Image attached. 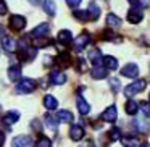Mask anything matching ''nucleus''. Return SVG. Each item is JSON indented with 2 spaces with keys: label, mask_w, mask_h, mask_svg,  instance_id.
<instances>
[{
  "label": "nucleus",
  "mask_w": 150,
  "mask_h": 147,
  "mask_svg": "<svg viewBox=\"0 0 150 147\" xmlns=\"http://www.w3.org/2000/svg\"><path fill=\"white\" fill-rule=\"evenodd\" d=\"M145 86H147V82L144 81V79H137V81L131 82L129 86L124 87V95H126V97H132V95L142 92L144 89H145Z\"/></svg>",
  "instance_id": "1"
},
{
  "label": "nucleus",
  "mask_w": 150,
  "mask_h": 147,
  "mask_svg": "<svg viewBox=\"0 0 150 147\" xmlns=\"http://www.w3.org/2000/svg\"><path fill=\"white\" fill-rule=\"evenodd\" d=\"M36 87H37V82L31 78H26L16 86V92L18 94H31V92L36 91Z\"/></svg>",
  "instance_id": "2"
},
{
  "label": "nucleus",
  "mask_w": 150,
  "mask_h": 147,
  "mask_svg": "<svg viewBox=\"0 0 150 147\" xmlns=\"http://www.w3.org/2000/svg\"><path fill=\"white\" fill-rule=\"evenodd\" d=\"M89 42H91V36H89L87 33H82L81 36H78V37L74 39L73 45H74V50H76V52H82V50H84L86 47L89 45Z\"/></svg>",
  "instance_id": "3"
},
{
  "label": "nucleus",
  "mask_w": 150,
  "mask_h": 147,
  "mask_svg": "<svg viewBox=\"0 0 150 147\" xmlns=\"http://www.w3.org/2000/svg\"><path fill=\"white\" fill-rule=\"evenodd\" d=\"M144 18V13H142V7H132L129 11H127V21H129L131 24H137L140 23Z\"/></svg>",
  "instance_id": "4"
},
{
  "label": "nucleus",
  "mask_w": 150,
  "mask_h": 147,
  "mask_svg": "<svg viewBox=\"0 0 150 147\" xmlns=\"http://www.w3.org/2000/svg\"><path fill=\"white\" fill-rule=\"evenodd\" d=\"M121 76L136 79L137 76H139V68H137V65H134V63H127V65H124L123 68H121Z\"/></svg>",
  "instance_id": "5"
},
{
  "label": "nucleus",
  "mask_w": 150,
  "mask_h": 147,
  "mask_svg": "<svg viewBox=\"0 0 150 147\" xmlns=\"http://www.w3.org/2000/svg\"><path fill=\"white\" fill-rule=\"evenodd\" d=\"M26 26V18L21 16V15H13L10 18V28L13 31H21L23 28Z\"/></svg>",
  "instance_id": "6"
},
{
  "label": "nucleus",
  "mask_w": 150,
  "mask_h": 147,
  "mask_svg": "<svg viewBox=\"0 0 150 147\" xmlns=\"http://www.w3.org/2000/svg\"><path fill=\"white\" fill-rule=\"evenodd\" d=\"M116 118H118V111H116V107H115V105H110V107L102 113V120L107 121V123H115Z\"/></svg>",
  "instance_id": "7"
},
{
  "label": "nucleus",
  "mask_w": 150,
  "mask_h": 147,
  "mask_svg": "<svg viewBox=\"0 0 150 147\" xmlns=\"http://www.w3.org/2000/svg\"><path fill=\"white\" fill-rule=\"evenodd\" d=\"M13 146L15 147H31V146H34V141L29 136H16V137H13Z\"/></svg>",
  "instance_id": "8"
},
{
  "label": "nucleus",
  "mask_w": 150,
  "mask_h": 147,
  "mask_svg": "<svg viewBox=\"0 0 150 147\" xmlns=\"http://www.w3.org/2000/svg\"><path fill=\"white\" fill-rule=\"evenodd\" d=\"M50 31V26L47 23H40L39 26H36L33 31H31V36L33 37H42V36H47Z\"/></svg>",
  "instance_id": "9"
},
{
  "label": "nucleus",
  "mask_w": 150,
  "mask_h": 147,
  "mask_svg": "<svg viewBox=\"0 0 150 147\" xmlns=\"http://www.w3.org/2000/svg\"><path fill=\"white\" fill-rule=\"evenodd\" d=\"M91 75H92V78H94V79H105L108 76V68H107V66H102V65L94 66L92 71H91Z\"/></svg>",
  "instance_id": "10"
},
{
  "label": "nucleus",
  "mask_w": 150,
  "mask_h": 147,
  "mask_svg": "<svg viewBox=\"0 0 150 147\" xmlns=\"http://www.w3.org/2000/svg\"><path fill=\"white\" fill-rule=\"evenodd\" d=\"M50 81L53 82V84H65L66 82V75L63 71H60V70H53L52 73H50Z\"/></svg>",
  "instance_id": "11"
},
{
  "label": "nucleus",
  "mask_w": 150,
  "mask_h": 147,
  "mask_svg": "<svg viewBox=\"0 0 150 147\" xmlns=\"http://www.w3.org/2000/svg\"><path fill=\"white\" fill-rule=\"evenodd\" d=\"M89 60L92 62V65H94V66L103 65V57H102V53H100V50H98V49H92L91 52H89Z\"/></svg>",
  "instance_id": "12"
},
{
  "label": "nucleus",
  "mask_w": 150,
  "mask_h": 147,
  "mask_svg": "<svg viewBox=\"0 0 150 147\" xmlns=\"http://www.w3.org/2000/svg\"><path fill=\"white\" fill-rule=\"evenodd\" d=\"M69 137L73 141H81L84 137V128L79 126V124H73L71 129H69Z\"/></svg>",
  "instance_id": "13"
},
{
  "label": "nucleus",
  "mask_w": 150,
  "mask_h": 147,
  "mask_svg": "<svg viewBox=\"0 0 150 147\" xmlns=\"http://www.w3.org/2000/svg\"><path fill=\"white\" fill-rule=\"evenodd\" d=\"M57 39H58L60 44L68 45V44L73 42V34H71V31H68V29H62L58 33V36H57Z\"/></svg>",
  "instance_id": "14"
},
{
  "label": "nucleus",
  "mask_w": 150,
  "mask_h": 147,
  "mask_svg": "<svg viewBox=\"0 0 150 147\" xmlns=\"http://www.w3.org/2000/svg\"><path fill=\"white\" fill-rule=\"evenodd\" d=\"M76 105H78V110L81 115H87L89 111H91V105H89L87 100H86L84 97H81V95H78V99H76Z\"/></svg>",
  "instance_id": "15"
},
{
  "label": "nucleus",
  "mask_w": 150,
  "mask_h": 147,
  "mask_svg": "<svg viewBox=\"0 0 150 147\" xmlns=\"http://www.w3.org/2000/svg\"><path fill=\"white\" fill-rule=\"evenodd\" d=\"M18 120H20V113H18V111H13V110H11V111H8V113L4 116L2 123H4L5 126H11V124H15Z\"/></svg>",
  "instance_id": "16"
},
{
  "label": "nucleus",
  "mask_w": 150,
  "mask_h": 147,
  "mask_svg": "<svg viewBox=\"0 0 150 147\" xmlns=\"http://www.w3.org/2000/svg\"><path fill=\"white\" fill-rule=\"evenodd\" d=\"M57 120H58L60 123H73L74 116H73V113L68 110H60L58 113H57Z\"/></svg>",
  "instance_id": "17"
},
{
  "label": "nucleus",
  "mask_w": 150,
  "mask_h": 147,
  "mask_svg": "<svg viewBox=\"0 0 150 147\" xmlns=\"http://www.w3.org/2000/svg\"><path fill=\"white\" fill-rule=\"evenodd\" d=\"M2 47H4L7 52H15V49H16V40L13 39V37L7 36L2 39Z\"/></svg>",
  "instance_id": "18"
},
{
  "label": "nucleus",
  "mask_w": 150,
  "mask_h": 147,
  "mask_svg": "<svg viewBox=\"0 0 150 147\" xmlns=\"http://www.w3.org/2000/svg\"><path fill=\"white\" fill-rule=\"evenodd\" d=\"M57 63L62 65L63 68H68V66L71 65V57H69V53L68 52H60L58 57H57Z\"/></svg>",
  "instance_id": "19"
},
{
  "label": "nucleus",
  "mask_w": 150,
  "mask_h": 147,
  "mask_svg": "<svg viewBox=\"0 0 150 147\" xmlns=\"http://www.w3.org/2000/svg\"><path fill=\"white\" fill-rule=\"evenodd\" d=\"M107 26L110 29H116V28L121 26V18H118L115 13H110L107 16Z\"/></svg>",
  "instance_id": "20"
},
{
  "label": "nucleus",
  "mask_w": 150,
  "mask_h": 147,
  "mask_svg": "<svg viewBox=\"0 0 150 147\" xmlns=\"http://www.w3.org/2000/svg\"><path fill=\"white\" fill-rule=\"evenodd\" d=\"M89 16H91V20H98V18H100V7H98L97 4H95V2H91V4H89Z\"/></svg>",
  "instance_id": "21"
},
{
  "label": "nucleus",
  "mask_w": 150,
  "mask_h": 147,
  "mask_svg": "<svg viewBox=\"0 0 150 147\" xmlns=\"http://www.w3.org/2000/svg\"><path fill=\"white\" fill-rule=\"evenodd\" d=\"M8 78L11 79V81H18V79L21 78V66L20 65H13L8 68Z\"/></svg>",
  "instance_id": "22"
},
{
  "label": "nucleus",
  "mask_w": 150,
  "mask_h": 147,
  "mask_svg": "<svg viewBox=\"0 0 150 147\" xmlns=\"http://www.w3.org/2000/svg\"><path fill=\"white\" fill-rule=\"evenodd\" d=\"M44 107H45L47 110H55V108L58 107V100H57L53 95H45V97H44Z\"/></svg>",
  "instance_id": "23"
},
{
  "label": "nucleus",
  "mask_w": 150,
  "mask_h": 147,
  "mask_svg": "<svg viewBox=\"0 0 150 147\" xmlns=\"http://www.w3.org/2000/svg\"><path fill=\"white\" fill-rule=\"evenodd\" d=\"M124 110H126V113L127 115H136L137 113V110H139V104L137 102H134V100H127L126 102V105H124Z\"/></svg>",
  "instance_id": "24"
},
{
  "label": "nucleus",
  "mask_w": 150,
  "mask_h": 147,
  "mask_svg": "<svg viewBox=\"0 0 150 147\" xmlns=\"http://www.w3.org/2000/svg\"><path fill=\"white\" fill-rule=\"evenodd\" d=\"M103 65L108 70H118V60L111 55H107V57H103Z\"/></svg>",
  "instance_id": "25"
},
{
  "label": "nucleus",
  "mask_w": 150,
  "mask_h": 147,
  "mask_svg": "<svg viewBox=\"0 0 150 147\" xmlns=\"http://www.w3.org/2000/svg\"><path fill=\"white\" fill-rule=\"evenodd\" d=\"M44 10H45V13H47V15L53 16V15H55V11H57V5H55V2H53V0H45V2H44Z\"/></svg>",
  "instance_id": "26"
},
{
  "label": "nucleus",
  "mask_w": 150,
  "mask_h": 147,
  "mask_svg": "<svg viewBox=\"0 0 150 147\" xmlns=\"http://www.w3.org/2000/svg\"><path fill=\"white\" fill-rule=\"evenodd\" d=\"M44 120H45V124L50 128L52 131L57 129V124H58V120H57V116H52V115L47 113L45 116H44Z\"/></svg>",
  "instance_id": "27"
},
{
  "label": "nucleus",
  "mask_w": 150,
  "mask_h": 147,
  "mask_svg": "<svg viewBox=\"0 0 150 147\" xmlns=\"http://www.w3.org/2000/svg\"><path fill=\"white\" fill-rule=\"evenodd\" d=\"M121 144L126 147H137L140 142L137 137H121Z\"/></svg>",
  "instance_id": "28"
},
{
  "label": "nucleus",
  "mask_w": 150,
  "mask_h": 147,
  "mask_svg": "<svg viewBox=\"0 0 150 147\" xmlns=\"http://www.w3.org/2000/svg\"><path fill=\"white\" fill-rule=\"evenodd\" d=\"M74 18H78L79 21H87V20H91V16H89V11H86V10H76V11H74Z\"/></svg>",
  "instance_id": "29"
},
{
  "label": "nucleus",
  "mask_w": 150,
  "mask_h": 147,
  "mask_svg": "<svg viewBox=\"0 0 150 147\" xmlns=\"http://www.w3.org/2000/svg\"><path fill=\"white\" fill-rule=\"evenodd\" d=\"M108 136H110L111 141H121V131H120V128H111L110 133H108Z\"/></svg>",
  "instance_id": "30"
},
{
  "label": "nucleus",
  "mask_w": 150,
  "mask_h": 147,
  "mask_svg": "<svg viewBox=\"0 0 150 147\" xmlns=\"http://www.w3.org/2000/svg\"><path fill=\"white\" fill-rule=\"evenodd\" d=\"M134 126L137 128L139 131H142V133H145V131H149V124L147 123H144V121H140V120H134Z\"/></svg>",
  "instance_id": "31"
},
{
  "label": "nucleus",
  "mask_w": 150,
  "mask_h": 147,
  "mask_svg": "<svg viewBox=\"0 0 150 147\" xmlns=\"http://www.w3.org/2000/svg\"><path fill=\"white\" fill-rule=\"evenodd\" d=\"M110 87L113 92H118L121 89V84H120V79L118 78H110Z\"/></svg>",
  "instance_id": "32"
},
{
  "label": "nucleus",
  "mask_w": 150,
  "mask_h": 147,
  "mask_svg": "<svg viewBox=\"0 0 150 147\" xmlns=\"http://www.w3.org/2000/svg\"><path fill=\"white\" fill-rule=\"evenodd\" d=\"M37 146H39V147H52V142H50V139H49V137H39V139H37Z\"/></svg>",
  "instance_id": "33"
},
{
  "label": "nucleus",
  "mask_w": 150,
  "mask_h": 147,
  "mask_svg": "<svg viewBox=\"0 0 150 147\" xmlns=\"http://www.w3.org/2000/svg\"><path fill=\"white\" fill-rule=\"evenodd\" d=\"M139 108L144 111L145 116H150V104H147V102H139Z\"/></svg>",
  "instance_id": "34"
},
{
  "label": "nucleus",
  "mask_w": 150,
  "mask_h": 147,
  "mask_svg": "<svg viewBox=\"0 0 150 147\" xmlns=\"http://www.w3.org/2000/svg\"><path fill=\"white\" fill-rule=\"evenodd\" d=\"M47 45H50V40H44V39H40V37H37L36 42H34V47H36V49H39V47H47Z\"/></svg>",
  "instance_id": "35"
},
{
  "label": "nucleus",
  "mask_w": 150,
  "mask_h": 147,
  "mask_svg": "<svg viewBox=\"0 0 150 147\" xmlns=\"http://www.w3.org/2000/svg\"><path fill=\"white\" fill-rule=\"evenodd\" d=\"M31 128H33L34 131H42V123H40V120H33L31 121Z\"/></svg>",
  "instance_id": "36"
},
{
  "label": "nucleus",
  "mask_w": 150,
  "mask_h": 147,
  "mask_svg": "<svg viewBox=\"0 0 150 147\" xmlns=\"http://www.w3.org/2000/svg\"><path fill=\"white\" fill-rule=\"evenodd\" d=\"M86 70H87V65H86V60L84 58H79L78 60V71H86Z\"/></svg>",
  "instance_id": "37"
},
{
  "label": "nucleus",
  "mask_w": 150,
  "mask_h": 147,
  "mask_svg": "<svg viewBox=\"0 0 150 147\" xmlns=\"http://www.w3.org/2000/svg\"><path fill=\"white\" fill-rule=\"evenodd\" d=\"M7 11H8V7H7V4H5V0H0V16L7 15Z\"/></svg>",
  "instance_id": "38"
},
{
  "label": "nucleus",
  "mask_w": 150,
  "mask_h": 147,
  "mask_svg": "<svg viewBox=\"0 0 150 147\" xmlns=\"http://www.w3.org/2000/svg\"><path fill=\"white\" fill-rule=\"evenodd\" d=\"M81 2L82 0H66V5L71 7V8H78L79 5H81Z\"/></svg>",
  "instance_id": "39"
},
{
  "label": "nucleus",
  "mask_w": 150,
  "mask_h": 147,
  "mask_svg": "<svg viewBox=\"0 0 150 147\" xmlns=\"http://www.w3.org/2000/svg\"><path fill=\"white\" fill-rule=\"evenodd\" d=\"M28 2H29L31 5H39L40 4V0H28Z\"/></svg>",
  "instance_id": "40"
},
{
  "label": "nucleus",
  "mask_w": 150,
  "mask_h": 147,
  "mask_svg": "<svg viewBox=\"0 0 150 147\" xmlns=\"http://www.w3.org/2000/svg\"><path fill=\"white\" fill-rule=\"evenodd\" d=\"M4 142H5V136L0 133V146H4Z\"/></svg>",
  "instance_id": "41"
},
{
  "label": "nucleus",
  "mask_w": 150,
  "mask_h": 147,
  "mask_svg": "<svg viewBox=\"0 0 150 147\" xmlns=\"http://www.w3.org/2000/svg\"><path fill=\"white\" fill-rule=\"evenodd\" d=\"M2 34H4V28L0 26V36H2Z\"/></svg>",
  "instance_id": "42"
},
{
  "label": "nucleus",
  "mask_w": 150,
  "mask_h": 147,
  "mask_svg": "<svg viewBox=\"0 0 150 147\" xmlns=\"http://www.w3.org/2000/svg\"><path fill=\"white\" fill-rule=\"evenodd\" d=\"M127 2H131V4H136L137 0H127Z\"/></svg>",
  "instance_id": "43"
},
{
  "label": "nucleus",
  "mask_w": 150,
  "mask_h": 147,
  "mask_svg": "<svg viewBox=\"0 0 150 147\" xmlns=\"http://www.w3.org/2000/svg\"><path fill=\"white\" fill-rule=\"evenodd\" d=\"M0 113H2V105H0Z\"/></svg>",
  "instance_id": "44"
},
{
  "label": "nucleus",
  "mask_w": 150,
  "mask_h": 147,
  "mask_svg": "<svg viewBox=\"0 0 150 147\" xmlns=\"http://www.w3.org/2000/svg\"><path fill=\"white\" fill-rule=\"evenodd\" d=\"M149 100H150V94H149Z\"/></svg>",
  "instance_id": "45"
}]
</instances>
